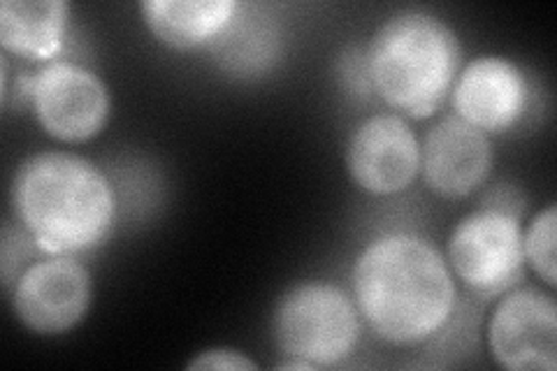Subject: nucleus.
I'll return each mask as SVG.
<instances>
[{
  "label": "nucleus",
  "mask_w": 557,
  "mask_h": 371,
  "mask_svg": "<svg viewBox=\"0 0 557 371\" xmlns=\"http://www.w3.org/2000/svg\"><path fill=\"white\" fill-rule=\"evenodd\" d=\"M351 284L360 318L393 346H418L437 337L458 305L446 258L413 233H388L364 246Z\"/></svg>",
  "instance_id": "nucleus-1"
},
{
  "label": "nucleus",
  "mask_w": 557,
  "mask_h": 371,
  "mask_svg": "<svg viewBox=\"0 0 557 371\" xmlns=\"http://www.w3.org/2000/svg\"><path fill=\"white\" fill-rule=\"evenodd\" d=\"M10 202L47 256L94 251L116 223V193L96 163L70 151H40L16 168Z\"/></svg>",
  "instance_id": "nucleus-2"
},
{
  "label": "nucleus",
  "mask_w": 557,
  "mask_h": 371,
  "mask_svg": "<svg viewBox=\"0 0 557 371\" xmlns=\"http://www.w3.org/2000/svg\"><path fill=\"white\" fill-rule=\"evenodd\" d=\"M462 47L440 16L409 10L391 16L372 35L364 75L383 102L411 119L437 112L456 84Z\"/></svg>",
  "instance_id": "nucleus-3"
},
{
  "label": "nucleus",
  "mask_w": 557,
  "mask_h": 371,
  "mask_svg": "<svg viewBox=\"0 0 557 371\" xmlns=\"http://www.w3.org/2000/svg\"><path fill=\"white\" fill-rule=\"evenodd\" d=\"M272 332L286 358H300L313 369L335 367L358 346L360 311L339 286L309 281L282 297Z\"/></svg>",
  "instance_id": "nucleus-4"
},
{
  "label": "nucleus",
  "mask_w": 557,
  "mask_h": 371,
  "mask_svg": "<svg viewBox=\"0 0 557 371\" xmlns=\"http://www.w3.org/2000/svg\"><path fill=\"white\" fill-rule=\"evenodd\" d=\"M448 268L483 297L511 290L525 268L516 211L485 205L465 217L448 239Z\"/></svg>",
  "instance_id": "nucleus-5"
},
{
  "label": "nucleus",
  "mask_w": 557,
  "mask_h": 371,
  "mask_svg": "<svg viewBox=\"0 0 557 371\" xmlns=\"http://www.w3.org/2000/svg\"><path fill=\"white\" fill-rule=\"evenodd\" d=\"M28 100L40 128L65 145L98 137L110 119V91L79 63L54 61L28 82Z\"/></svg>",
  "instance_id": "nucleus-6"
},
{
  "label": "nucleus",
  "mask_w": 557,
  "mask_h": 371,
  "mask_svg": "<svg viewBox=\"0 0 557 371\" xmlns=\"http://www.w3.org/2000/svg\"><path fill=\"white\" fill-rule=\"evenodd\" d=\"M91 307V274L75 256L30 262L12 286V309L35 334L77 327Z\"/></svg>",
  "instance_id": "nucleus-7"
},
{
  "label": "nucleus",
  "mask_w": 557,
  "mask_h": 371,
  "mask_svg": "<svg viewBox=\"0 0 557 371\" xmlns=\"http://www.w3.org/2000/svg\"><path fill=\"white\" fill-rule=\"evenodd\" d=\"M487 346L509 371L557 369V305L550 293L525 286L504 293L497 302Z\"/></svg>",
  "instance_id": "nucleus-8"
},
{
  "label": "nucleus",
  "mask_w": 557,
  "mask_h": 371,
  "mask_svg": "<svg viewBox=\"0 0 557 371\" xmlns=\"http://www.w3.org/2000/svg\"><path fill=\"white\" fill-rule=\"evenodd\" d=\"M346 170L370 196H395L421 172V145L403 116L374 114L348 137Z\"/></svg>",
  "instance_id": "nucleus-9"
},
{
  "label": "nucleus",
  "mask_w": 557,
  "mask_h": 371,
  "mask_svg": "<svg viewBox=\"0 0 557 371\" xmlns=\"http://www.w3.org/2000/svg\"><path fill=\"white\" fill-rule=\"evenodd\" d=\"M421 172L434 196L465 200L493 172L491 137L456 114L444 116L423 139Z\"/></svg>",
  "instance_id": "nucleus-10"
},
{
  "label": "nucleus",
  "mask_w": 557,
  "mask_h": 371,
  "mask_svg": "<svg viewBox=\"0 0 557 371\" xmlns=\"http://www.w3.org/2000/svg\"><path fill=\"white\" fill-rule=\"evenodd\" d=\"M456 116L487 133L513 128L528 110L530 88L522 70L502 57L469 61L450 88Z\"/></svg>",
  "instance_id": "nucleus-11"
},
{
  "label": "nucleus",
  "mask_w": 557,
  "mask_h": 371,
  "mask_svg": "<svg viewBox=\"0 0 557 371\" xmlns=\"http://www.w3.org/2000/svg\"><path fill=\"white\" fill-rule=\"evenodd\" d=\"M235 0H145L139 12L153 38L177 51L219 42L235 22Z\"/></svg>",
  "instance_id": "nucleus-12"
},
{
  "label": "nucleus",
  "mask_w": 557,
  "mask_h": 371,
  "mask_svg": "<svg viewBox=\"0 0 557 371\" xmlns=\"http://www.w3.org/2000/svg\"><path fill=\"white\" fill-rule=\"evenodd\" d=\"M67 12L63 0H5L0 5V45L22 59H54L63 49Z\"/></svg>",
  "instance_id": "nucleus-13"
},
{
  "label": "nucleus",
  "mask_w": 557,
  "mask_h": 371,
  "mask_svg": "<svg viewBox=\"0 0 557 371\" xmlns=\"http://www.w3.org/2000/svg\"><path fill=\"white\" fill-rule=\"evenodd\" d=\"M555 244H557V209L555 205H548L546 209L539 211L532 219L525 233H522V256L525 262L544 279V284L553 288L557 284L555 272Z\"/></svg>",
  "instance_id": "nucleus-14"
},
{
  "label": "nucleus",
  "mask_w": 557,
  "mask_h": 371,
  "mask_svg": "<svg viewBox=\"0 0 557 371\" xmlns=\"http://www.w3.org/2000/svg\"><path fill=\"white\" fill-rule=\"evenodd\" d=\"M186 367L190 371H253L256 362L233 348H209L198 353V358L190 360Z\"/></svg>",
  "instance_id": "nucleus-15"
},
{
  "label": "nucleus",
  "mask_w": 557,
  "mask_h": 371,
  "mask_svg": "<svg viewBox=\"0 0 557 371\" xmlns=\"http://www.w3.org/2000/svg\"><path fill=\"white\" fill-rule=\"evenodd\" d=\"M276 369H313V367H311L309 362L300 360V358H290V360L278 362V364H276Z\"/></svg>",
  "instance_id": "nucleus-16"
}]
</instances>
